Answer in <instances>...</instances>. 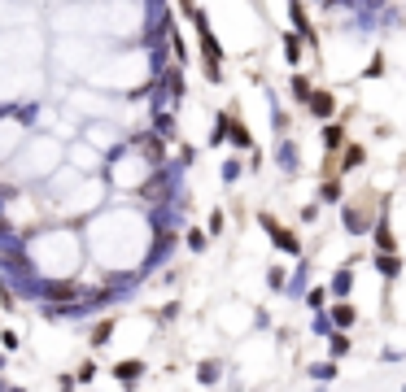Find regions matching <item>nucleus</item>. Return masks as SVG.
I'll list each match as a JSON object with an SVG mask.
<instances>
[{
	"label": "nucleus",
	"instance_id": "nucleus-1",
	"mask_svg": "<svg viewBox=\"0 0 406 392\" xmlns=\"http://www.w3.org/2000/svg\"><path fill=\"white\" fill-rule=\"evenodd\" d=\"M332 105H337V101H332V92H310V109H315L319 118H328Z\"/></svg>",
	"mask_w": 406,
	"mask_h": 392
},
{
	"label": "nucleus",
	"instance_id": "nucleus-2",
	"mask_svg": "<svg viewBox=\"0 0 406 392\" xmlns=\"http://www.w3.org/2000/svg\"><path fill=\"white\" fill-rule=\"evenodd\" d=\"M341 140H345L341 127H324V144H328V148H341Z\"/></svg>",
	"mask_w": 406,
	"mask_h": 392
},
{
	"label": "nucleus",
	"instance_id": "nucleus-3",
	"mask_svg": "<svg viewBox=\"0 0 406 392\" xmlns=\"http://www.w3.org/2000/svg\"><path fill=\"white\" fill-rule=\"evenodd\" d=\"M293 96H297V101H310V83H306L302 75L293 79Z\"/></svg>",
	"mask_w": 406,
	"mask_h": 392
},
{
	"label": "nucleus",
	"instance_id": "nucleus-4",
	"mask_svg": "<svg viewBox=\"0 0 406 392\" xmlns=\"http://www.w3.org/2000/svg\"><path fill=\"white\" fill-rule=\"evenodd\" d=\"M337 323H341V327L354 323V310H350V305H337Z\"/></svg>",
	"mask_w": 406,
	"mask_h": 392
},
{
	"label": "nucleus",
	"instance_id": "nucleus-5",
	"mask_svg": "<svg viewBox=\"0 0 406 392\" xmlns=\"http://www.w3.org/2000/svg\"><path fill=\"white\" fill-rule=\"evenodd\" d=\"M380 270H385V275H398V257L385 253V257H380Z\"/></svg>",
	"mask_w": 406,
	"mask_h": 392
},
{
	"label": "nucleus",
	"instance_id": "nucleus-6",
	"mask_svg": "<svg viewBox=\"0 0 406 392\" xmlns=\"http://www.w3.org/2000/svg\"><path fill=\"white\" fill-rule=\"evenodd\" d=\"M363 161V148H345V166H358Z\"/></svg>",
	"mask_w": 406,
	"mask_h": 392
},
{
	"label": "nucleus",
	"instance_id": "nucleus-7",
	"mask_svg": "<svg viewBox=\"0 0 406 392\" xmlns=\"http://www.w3.org/2000/svg\"><path fill=\"white\" fill-rule=\"evenodd\" d=\"M341 196V183H324V200H337Z\"/></svg>",
	"mask_w": 406,
	"mask_h": 392
}]
</instances>
